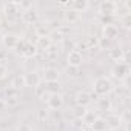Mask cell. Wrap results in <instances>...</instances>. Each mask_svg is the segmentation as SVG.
I'll return each instance as SVG.
<instances>
[{
    "mask_svg": "<svg viewBox=\"0 0 131 131\" xmlns=\"http://www.w3.org/2000/svg\"><path fill=\"white\" fill-rule=\"evenodd\" d=\"M93 91L97 97H106L113 91V82L108 76H99L93 82Z\"/></svg>",
    "mask_w": 131,
    "mask_h": 131,
    "instance_id": "obj_1",
    "label": "cell"
},
{
    "mask_svg": "<svg viewBox=\"0 0 131 131\" xmlns=\"http://www.w3.org/2000/svg\"><path fill=\"white\" fill-rule=\"evenodd\" d=\"M111 74L117 80H126L128 76H129V65L125 63V62H117L111 68Z\"/></svg>",
    "mask_w": 131,
    "mask_h": 131,
    "instance_id": "obj_2",
    "label": "cell"
},
{
    "mask_svg": "<svg viewBox=\"0 0 131 131\" xmlns=\"http://www.w3.org/2000/svg\"><path fill=\"white\" fill-rule=\"evenodd\" d=\"M67 63H68V68H80L83 63V54L79 49L70 51L67 56Z\"/></svg>",
    "mask_w": 131,
    "mask_h": 131,
    "instance_id": "obj_3",
    "label": "cell"
},
{
    "mask_svg": "<svg viewBox=\"0 0 131 131\" xmlns=\"http://www.w3.org/2000/svg\"><path fill=\"white\" fill-rule=\"evenodd\" d=\"M63 103H65V100H63V96L60 93L49 94L46 97V108L51 110V111H59L63 106Z\"/></svg>",
    "mask_w": 131,
    "mask_h": 131,
    "instance_id": "obj_4",
    "label": "cell"
},
{
    "mask_svg": "<svg viewBox=\"0 0 131 131\" xmlns=\"http://www.w3.org/2000/svg\"><path fill=\"white\" fill-rule=\"evenodd\" d=\"M40 77H42V80H43L45 83H54V82L59 80L60 71H59V68H56V67H46V68H43V73H42Z\"/></svg>",
    "mask_w": 131,
    "mask_h": 131,
    "instance_id": "obj_5",
    "label": "cell"
},
{
    "mask_svg": "<svg viewBox=\"0 0 131 131\" xmlns=\"http://www.w3.org/2000/svg\"><path fill=\"white\" fill-rule=\"evenodd\" d=\"M23 82H25V86L32 88V90H37V88L40 86L42 77H40V74H39V73L31 71V73H28V74H25V76H23Z\"/></svg>",
    "mask_w": 131,
    "mask_h": 131,
    "instance_id": "obj_6",
    "label": "cell"
},
{
    "mask_svg": "<svg viewBox=\"0 0 131 131\" xmlns=\"http://www.w3.org/2000/svg\"><path fill=\"white\" fill-rule=\"evenodd\" d=\"M116 5H117V2H113V0H105V2H100V3H99L97 11H99L100 16H106V17H110V16H114Z\"/></svg>",
    "mask_w": 131,
    "mask_h": 131,
    "instance_id": "obj_7",
    "label": "cell"
},
{
    "mask_svg": "<svg viewBox=\"0 0 131 131\" xmlns=\"http://www.w3.org/2000/svg\"><path fill=\"white\" fill-rule=\"evenodd\" d=\"M74 99H76V103H77L79 106L86 108V106H90L91 102H93V94L88 93V91H77L76 96H74Z\"/></svg>",
    "mask_w": 131,
    "mask_h": 131,
    "instance_id": "obj_8",
    "label": "cell"
},
{
    "mask_svg": "<svg viewBox=\"0 0 131 131\" xmlns=\"http://www.w3.org/2000/svg\"><path fill=\"white\" fill-rule=\"evenodd\" d=\"M129 14H131V6H129L128 2H120V3L116 5V11H114L116 17L126 19V17H129Z\"/></svg>",
    "mask_w": 131,
    "mask_h": 131,
    "instance_id": "obj_9",
    "label": "cell"
},
{
    "mask_svg": "<svg viewBox=\"0 0 131 131\" xmlns=\"http://www.w3.org/2000/svg\"><path fill=\"white\" fill-rule=\"evenodd\" d=\"M105 122H106V128L110 131H114V129H119L122 126V117L119 114H108L105 117Z\"/></svg>",
    "mask_w": 131,
    "mask_h": 131,
    "instance_id": "obj_10",
    "label": "cell"
},
{
    "mask_svg": "<svg viewBox=\"0 0 131 131\" xmlns=\"http://www.w3.org/2000/svg\"><path fill=\"white\" fill-rule=\"evenodd\" d=\"M119 36V28L113 23H106L102 29V37L106 39V40H114L116 37Z\"/></svg>",
    "mask_w": 131,
    "mask_h": 131,
    "instance_id": "obj_11",
    "label": "cell"
},
{
    "mask_svg": "<svg viewBox=\"0 0 131 131\" xmlns=\"http://www.w3.org/2000/svg\"><path fill=\"white\" fill-rule=\"evenodd\" d=\"M108 57L113 60V62H123V57H125V51L120 48V46H113L108 49Z\"/></svg>",
    "mask_w": 131,
    "mask_h": 131,
    "instance_id": "obj_12",
    "label": "cell"
},
{
    "mask_svg": "<svg viewBox=\"0 0 131 131\" xmlns=\"http://www.w3.org/2000/svg\"><path fill=\"white\" fill-rule=\"evenodd\" d=\"M111 108H113V102H111V99H108V96H106V97H100V99L97 100L96 111L108 113V111H111Z\"/></svg>",
    "mask_w": 131,
    "mask_h": 131,
    "instance_id": "obj_13",
    "label": "cell"
},
{
    "mask_svg": "<svg viewBox=\"0 0 131 131\" xmlns=\"http://www.w3.org/2000/svg\"><path fill=\"white\" fill-rule=\"evenodd\" d=\"M3 13L6 17H14L17 13H20L19 9V2H8L3 5Z\"/></svg>",
    "mask_w": 131,
    "mask_h": 131,
    "instance_id": "obj_14",
    "label": "cell"
},
{
    "mask_svg": "<svg viewBox=\"0 0 131 131\" xmlns=\"http://www.w3.org/2000/svg\"><path fill=\"white\" fill-rule=\"evenodd\" d=\"M19 40H20V37H19V36H16V34H5V37H3V40H2V43L5 45V48H8V49H14V48L17 46Z\"/></svg>",
    "mask_w": 131,
    "mask_h": 131,
    "instance_id": "obj_15",
    "label": "cell"
},
{
    "mask_svg": "<svg viewBox=\"0 0 131 131\" xmlns=\"http://www.w3.org/2000/svg\"><path fill=\"white\" fill-rule=\"evenodd\" d=\"M36 46H37L39 51H48V49L52 46V42H51L49 36H42V37H37Z\"/></svg>",
    "mask_w": 131,
    "mask_h": 131,
    "instance_id": "obj_16",
    "label": "cell"
},
{
    "mask_svg": "<svg viewBox=\"0 0 131 131\" xmlns=\"http://www.w3.org/2000/svg\"><path fill=\"white\" fill-rule=\"evenodd\" d=\"M100 116H99V111H96V110H86L83 114H82V122L83 123H86V125H91L94 120H97Z\"/></svg>",
    "mask_w": 131,
    "mask_h": 131,
    "instance_id": "obj_17",
    "label": "cell"
},
{
    "mask_svg": "<svg viewBox=\"0 0 131 131\" xmlns=\"http://www.w3.org/2000/svg\"><path fill=\"white\" fill-rule=\"evenodd\" d=\"M88 8H90V3L86 0H74V2H71V6H70V9H73V11H76L79 14L85 13Z\"/></svg>",
    "mask_w": 131,
    "mask_h": 131,
    "instance_id": "obj_18",
    "label": "cell"
},
{
    "mask_svg": "<svg viewBox=\"0 0 131 131\" xmlns=\"http://www.w3.org/2000/svg\"><path fill=\"white\" fill-rule=\"evenodd\" d=\"M37 52H39V49H37L36 43L28 42V43H26V46L23 48V51H22L20 54H22L25 59H32V57H36V56H37Z\"/></svg>",
    "mask_w": 131,
    "mask_h": 131,
    "instance_id": "obj_19",
    "label": "cell"
},
{
    "mask_svg": "<svg viewBox=\"0 0 131 131\" xmlns=\"http://www.w3.org/2000/svg\"><path fill=\"white\" fill-rule=\"evenodd\" d=\"M63 13H65V14H63L65 20H67L70 25H73V23H77V22H80V19H82V16H80L79 13L73 11V9H67V11H63Z\"/></svg>",
    "mask_w": 131,
    "mask_h": 131,
    "instance_id": "obj_20",
    "label": "cell"
},
{
    "mask_svg": "<svg viewBox=\"0 0 131 131\" xmlns=\"http://www.w3.org/2000/svg\"><path fill=\"white\" fill-rule=\"evenodd\" d=\"M22 22L23 23H28V25H32L37 22V13L34 9H29V11H23L22 13Z\"/></svg>",
    "mask_w": 131,
    "mask_h": 131,
    "instance_id": "obj_21",
    "label": "cell"
},
{
    "mask_svg": "<svg viewBox=\"0 0 131 131\" xmlns=\"http://www.w3.org/2000/svg\"><path fill=\"white\" fill-rule=\"evenodd\" d=\"M90 128H91V131H106V129H108V128H106V122H105L103 117H99L97 120H94V122L90 125Z\"/></svg>",
    "mask_w": 131,
    "mask_h": 131,
    "instance_id": "obj_22",
    "label": "cell"
},
{
    "mask_svg": "<svg viewBox=\"0 0 131 131\" xmlns=\"http://www.w3.org/2000/svg\"><path fill=\"white\" fill-rule=\"evenodd\" d=\"M19 103H20V97H19L17 94H14V96H8V97L5 99V105H6V106L14 108V106H17Z\"/></svg>",
    "mask_w": 131,
    "mask_h": 131,
    "instance_id": "obj_23",
    "label": "cell"
},
{
    "mask_svg": "<svg viewBox=\"0 0 131 131\" xmlns=\"http://www.w3.org/2000/svg\"><path fill=\"white\" fill-rule=\"evenodd\" d=\"M43 90L46 91V94H56V93L60 91V86H59L57 82H54V83H48L46 86H43Z\"/></svg>",
    "mask_w": 131,
    "mask_h": 131,
    "instance_id": "obj_24",
    "label": "cell"
},
{
    "mask_svg": "<svg viewBox=\"0 0 131 131\" xmlns=\"http://www.w3.org/2000/svg\"><path fill=\"white\" fill-rule=\"evenodd\" d=\"M11 86H13V88H16V90H19V88L25 86V82H23V76H16V77L13 79V82H11Z\"/></svg>",
    "mask_w": 131,
    "mask_h": 131,
    "instance_id": "obj_25",
    "label": "cell"
},
{
    "mask_svg": "<svg viewBox=\"0 0 131 131\" xmlns=\"http://www.w3.org/2000/svg\"><path fill=\"white\" fill-rule=\"evenodd\" d=\"M8 74H9V70H8V67H6L5 63H0V80L6 79V77H8Z\"/></svg>",
    "mask_w": 131,
    "mask_h": 131,
    "instance_id": "obj_26",
    "label": "cell"
},
{
    "mask_svg": "<svg viewBox=\"0 0 131 131\" xmlns=\"http://www.w3.org/2000/svg\"><path fill=\"white\" fill-rule=\"evenodd\" d=\"M49 36V39H51V42H56V40H59V42H62L65 37H63V34L60 32V31H54V32H51V34H48Z\"/></svg>",
    "mask_w": 131,
    "mask_h": 131,
    "instance_id": "obj_27",
    "label": "cell"
},
{
    "mask_svg": "<svg viewBox=\"0 0 131 131\" xmlns=\"http://www.w3.org/2000/svg\"><path fill=\"white\" fill-rule=\"evenodd\" d=\"M6 57H8V54H6V51H5V49H0V63H3Z\"/></svg>",
    "mask_w": 131,
    "mask_h": 131,
    "instance_id": "obj_28",
    "label": "cell"
},
{
    "mask_svg": "<svg viewBox=\"0 0 131 131\" xmlns=\"http://www.w3.org/2000/svg\"><path fill=\"white\" fill-rule=\"evenodd\" d=\"M39 119L40 120H46L48 119V113L46 111H39Z\"/></svg>",
    "mask_w": 131,
    "mask_h": 131,
    "instance_id": "obj_29",
    "label": "cell"
},
{
    "mask_svg": "<svg viewBox=\"0 0 131 131\" xmlns=\"http://www.w3.org/2000/svg\"><path fill=\"white\" fill-rule=\"evenodd\" d=\"M17 131H31V126L29 125H26V123H23V125H20L19 126V129Z\"/></svg>",
    "mask_w": 131,
    "mask_h": 131,
    "instance_id": "obj_30",
    "label": "cell"
},
{
    "mask_svg": "<svg viewBox=\"0 0 131 131\" xmlns=\"http://www.w3.org/2000/svg\"><path fill=\"white\" fill-rule=\"evenodd\" d=\"M3 37H5V34H3V31L0 29V43H2V40H3Z\"/></svg>",
    "mask_w": 131,
    "mask_h": 131,
    "instance_id": "obj_31",
    "label": "cell"
}]
</instances>
